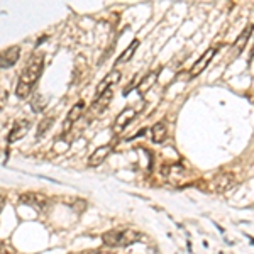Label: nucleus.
<instances>
[{
	"mask_svg": "<svg viewBox=\"0 0 254 254\" xmlns=\"http://www.w3.org/2000/svg\"><path fill=\"white\" fill-rule=\"evenodd\" d=\"M44 68V56L41 53H36L34 56H31V60L27 61V64L20 71L19 83L15 87V95L19 98H27L31 93L32 87L36 85V81L39 80L41 73Z\"/></svg>",
	"mask_w": 254,
	"mask_h": 254,
	"instance_id": "f257e3e1",
	"label": "nucleus"
},
{
	"mask_svg": "<svg viewBox=\"0 0 254 254\" xmlns=\"http://www.w3.org/2000/svg\"><path fill=\"white\" fill-rule=\"evenodd\" d=\"M141 239V232L132 231V229H124V231H109L102 236L105 246L109 248H127Z\"/></svg>",
	"mask_w": 254,
	"mask_h": 254,
	"instance_id": "f03ea898",
	"label": "nucleus"
},
{
	"mask_svg": "<svg viewBox=\"0 0 254 254\" xmlns=\"http://www.w3.org/2000/svg\"><path fill=\"white\" fill-rule=\"evenodd\" d=\"M161 173L165 176V180H168L170 183H173V185H183L188 178V171L185 170V166L178 165V163L163 166Z\"/></svg>",
	"mask_w": 254,
	"mask_h": 254,
	"instance_id": "7ed1b4c3",
	"label": "nucleus"
},
{
	"mask_svg": "<svg viewBox=\"0 0 254 254\" xmlns=\"http://www.w3.org/2000/svg\"><path fill=\"white\" fill-rule=\"evenodd\" d=\"M214 55H215V49L214 48H208L205 53H203L202 56H200V60L196 61V63L191 66V71H190V76L193 78V76H198L200 73L203 71V69H207L208 66V63L212 61V58H214Z\"/></svg>",
	"mask_w": 254,
	"mask_h": 254,
	"instance_id": "20e7f679",
	"label": "nucleus"
},
{
	"mask_svg": "<svg viewBox=\"0 0 254 254\" xmlns=\"http://www.w3.org/2000/svg\"><path fill=\"white\" fill-rule=\"evenodd\" d=\"M20 56V48L19 46H10L3 53H0V66L2 68H10L17 63Z\"/></svg>",
	"mask_w": 254,
	"mask_h": 254,
	"instance_id": "39448f33",
	"label": "nucleus"
},
{
	"mask_svg": "<svg viewBox=\"0 0 254 254\" xmlns=\"http://www.w3.org/2000/svg\"><path fill=\"white\" fill-rule=\"evenodd\" d=\"M136 110L134 109H126V110H122L121 114L117 116L116 119V124H114V132L119 134L121 130H124L127 126L130 124V121H132L134 117H136Z\"/></svg>",
	"mask_w": 254,
	"mask_h": 254,
	"instance_id": "423d86ee",
	"label": "nucleus"
},
{
	"mask_svg": "<svg viewBox=\"0 0 254 254\" xmlns=\"http://www.w3.org/2000/svg\"><path fill=\"white\" fill-rule=\"evenodd\" d=\"M110 151H112V146H109V144H107V146H100V147H97V149L92 153V156L88 158V166H92V168L100 166L102 163H104L105 159L109 158Z\"/></svg>",
	"mask_w": 254,
	"mask_h": 254,
	"instance_id": "0eeeda50",
	"label": "nucleus"
},
{
	"mask_svg": "<svg viewBox=\"0 0 254 254\" xmlns=\"http://www.w3.org/2000/svg\"><path fill=\"white\" fill-rule=\"evenodd\" d=\"M232 185H234V175L232 173H222L214 180V190L217 193H224Z\"/></svg>",
	"mask_w": 254,
	"mask_h": 254,
	"instance_id": "6e6552de",
	"label": "nucleus"
},
{
	"mask_svg": "<svg viewBox=\"0 0 254 254\" xmlns=\"http://www.w3.org/2000/svg\"><path fill=\"white\" fill-rule=\"evenodd\" d=\"M112 98H114V90L112 88H109V90H105L104 93H100V95L97 97V100L93 102V105H92V110L93 112H104L105 109H107V105L112 102Z\"/></svg>",
	"mask_w": 254,
	"mask_h": 254,
	"instance_id": "1a4fd4ad",
	"label": "nucleus"
},
{
	"mask_svg": "<svg viewBox=\"0 0 254 254\" xmlns=\"http://www.w3.org/2000/svg\"><path fill=\"white\" fill-rule=\"evenodd\" d=\"M119 80H121V71H117V69L110 71L109 75L100 81V85H98V88H97V97L100 95V93H104L105 90L112 88L116 83H119Z\"/></svg>",
	"mask_w": 254,
	"mask_h": 254,
	"instance_id": "9d476101",
	"label": "nucleus"
},
{
	"mask_svg": "<svg viewBox=\"0 0 254 254\" xmlns=\"http://www.w3.org/2000/svg\"><path fill=\"white\" fill-rule=\"evenodd\" d=\"M20 202L26 203V205H32L36 208H43L46 205V196L41 195V193H24L20 195Z\"/></svg>",
	"mask_w": 254,
	"mask_h": 254,
	"instance_id": "9b49d317",
	"label": "nucleus"
},
{
	"mask_svg": "<svg viewBox=\"0 0 254 254\" xmlns=\"http://www.w3.org/2000/svg\"><path fill=\"white\" fill-rule=\"evenodd\" d=\"M83 112H85V104H83V102H78V104L73 105V109L69 110V114H68V119L64 121V132H68L69 126H71L73 122L78 121V119L83 116Z\"/></svg>",
	"mask_w": 254,
	"mask_h": 254,
	"instance_id": "f8f14e48",
	"label": "nucleus"
},
{
	"mask_svg": "<svg viewBox=\"0 0 254 254\" xmlns=\"http://www.w3.org/2000/svg\"><path fill=\"white\" fill-rule=\"evenodd\" d=\"M251 34H253V29H251V27H248V29H246L243 34L237 38L234 48H232V53H231L232 58H237V56L243 53V49L246 48V44H248V41H249V38H251Z\"/></svg>",
	"mask_w": 254,
	"mask_h": 254,
	"instance_id": "ddd939ff",
	"label": "nucleus"
},
{
	"mask_svg": "<svg viewBox=\"0 0 254 254\" xmlns=\"http://www.w3.org/2000/svg\"><path fill=\"white\" fill-rule=\"evenodd\" d=\"M27 130H29V122L27 121H22V122H19V124H15L14 129H12L9 134V142H15V141H19V139H22L27 134Z\"/></svg>",
	"mask_w": 254,
	"mask_h": 254,
	"instance_id": "4468645a",
	"label": "nucleus"
},
{
	"mask_svg": "<svg viewBox=\"0 0 254 254\" xmlns=\"http://www.w3.org/2000/svg\"><path fill=\"white\" fill-rule=\"evenodd\" d=\"M151 136H153V141L154 142H163L168 136V127L165 122H158V124L153 126V129H151Z\"/></svg>",
	"mask_w": 254,
	"mask_h": 254,
	"instance_id": "2eb2a0df",
	"label": "nucleus"
},
{
	"mask_svg": "<svg viewBox=\"0 0 254 254\" xmlns=\"http://www.w3.org/2000/svg\"><path fill=\"white\" fill-rule=\"evenodd\" d=\"M158 78V71H149L147 75L144 76V78H141V81H139V92L141 93H146L147 90H149L151 87L154 85V81H156Z\"/></svg>",
	"mask_w": 254,
	"mask_h": 254,
	"instance_id": "dca6fc26",
	"label": "nucleus"
},
{
	"mask_svg": "<svg viewBox=\"0 0 254 254\" xmlns=\"http://www.w3.org/2000/svg\"><path fill=\"white\" fill-rule=\"evenodd\" d=\"M137 46H139V39H134L132 43H130L129 46L126 48V51L122 53L121 56H119L116 63H117V64H121V63H127V61H129L130 58H132V55H134V53H136Z\"/></svg>",
	"mask_w": 254,
	"mask_h": 254,
	"instance_id": "f3484780",
	"label": "nucleus"
},
{
	"mask_svg": "<svg viewBox=\"0 0 254 254\" xmlns=\"http://www.w3.org/2000/svg\"><path fill=\"white\" fill-rule=\"evenodd\" d=\"M53 122H55V117L49 116V117H44L43 121L39 122V127H38V137H43V134H46L49 129L53 127Z\"/></svg>",
	"mask_w": 254,
	"mask_h": 254,
	"instance_id": "a211bd4d",
	"label": "nucleus"
},
{
	"mask_svg": "<svg viewBox=\"0 0 254 254\" xmlns=\"http://www.w3.org/2000/svg\"><path fill=\"white\" fill-rule=\"evenodd\" d=\"M46 105H48V98H44V97H41V95L36 97L34 102H32V107H34L36 112H43Z\"/></svg>",
	"mask_w": 254,
	"mask_h": 254,
	"instance_id": "6ab92c4d",
	"label": "nucleus"
},
{
	"mask_svg": "<svg viewBox=\"0 0 254 254\" xmlns=\"http://www.w3.org/2000/svg\"><path fill=\"white\" fill-rule=\"evenodd\" d=\"M139 81H141V78H139V75H136V76H134V80L130 81L129 87H126V88H124V92H122V93H124V95H129V93L132 92L134 88L139 87Z\"/></svg>",
	"mask_w": 254,
	"mask_h": 254,
	"instance_id": "aec40b11",
	"label": "nucleus"
},
{
	"mask_svg": "<svg viewBox=\"0 0 254 254\" xmlns=\"http://www.w3.org/2000/svg\"><path fill=\"white\" fill-rule=\"evenodd\" d=\"M73 254H109L104 251H81V253H73Z\"/></svg>",
	"mask_w": 254,
	"mask_h": 254,
	"instance_id": "412c9836",
	"label": "nucleus"
},
{
	"mask_svg": "<svg viewBox=\"0 0 254 254\" xmlns=\"http://www.w3.org/2000/svg\"><path fill=\"white\" fill-rule=\"evenodd\" d=\"M3 205H5V200H3L2 196H0V212L3 210Z\"/></svg>",
	"mask_w": 254,
	"mask_h": 254,
	"instance_id": "4be33fe9",
	"label": "nucleus"
},
{
	"mask_svg": "<svg viewBox=\"0 0 254 254\" xmlns=\"http://www.w3.org/2000/svg\"><path fill=\"white\" fill-rule=\"evenodd\" d=\"M0 254H5V248H3L2 243H0Z\"/></svg>",
	"mask_w": 254,
	"mask_h": 254,
	"instance_id": "5701e85b",
	"label": "nucleus"
}]
</instances>
